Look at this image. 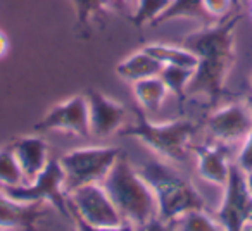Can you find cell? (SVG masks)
<instances>
[{"label": "cell", "instance_id": "4dcf8cb0", "mask_svg": "<svg viewBox=\"0 0 252 231\" xmlns=\"http://www.w3.org/2000/svg\"><path fill=\"white\" fill-rule=\"evenodd\" d=\"M245 105H247V109H249V112H251V116H252V93L249 95L247 98H245Z\"/></svg>", "mask_w": 252, "mask_h": 231}, {"label": "cell", "instance_id": "ffe728a7", "mask_svg": "<svg viewBox=\"0 0 252 231\" xmlns=\"http://www.w3.org/2000/svg\"><path fill=\"white\" fill-rule=\"evenodd\" d=\"M193 73L195 69L190 67H182V66H164L161 71V80L164 81V85L168 87L169 93L176 95L178 100H182L187 95L190 83L193 80Z\"/></svg>", "mask_w": 252, "mask_h": 231}, {"label": "cell", "instance_id": "836d02e7", "mask_svg": "<svg viewBox=\"0 0 252 231\" xmlns=\"http://www.w3.org/2000/svg\"><path fill=\"white\" fill-rule=\"evenodd\" d=\"M251 85H252V76H251Z\"/></svg>", "mask_w": 252, "mask_h": 231}, {"label": "cell", "instance_id": "4fadbf2b", "mask_svg": "<svg viewBox=\"0 0 252 231\" xmlns=\"http://www.w3.org/2000/svg\"><path fill=\"white\" fill-rule=\"evenodd\" d=\"M25 173L26 183L33 181L49 164V144L38 135H26L19 137L9 145Z\"/></svg>", "mask_w": 252, "mask_h": 231}, {"label": "cell", "instance_id": "f1b7e54d", "mask_svg": "<svg viewBox=\"0 0 252 231\" xmlns=\"http://www.w3.org/2000/svg\"><path fill=\"white\" fill-rule=\"evenodd\" d=\"M9 45H11V43H9V36L0 29V59H4V57L7 56Z\"/></svg>", "mask_w": 252, "mask_h": 231}, {"label": "cell", "instance_id": "7402d4cb", "mask_svg": "<svg viewBox=\"0 0 252 231\" xmlns=\"http://www.w3.org/2000/svg\"><path fill=\"white\" fill-rule=\"evenodd\" d=\"M169 4H171V0H138L128 19L135 28L154 25V21L168 9Z\"/></svg>", "mask_w": 252, "mask_h": 231}, {"label": "cell", "instance_id": "30bf717a", "mask_svg": "<svg viewBox=\"0 0 252 231\" xmlns=\"http://www.w3.org/2000/svg\"><path fill=\"white\" fill-rule=\"evenodd\" d=\"M85 97L88 104V124L92 137L104 140L126 126L128 111L121 102L94 88L88 90Z\"/></svg>", "mask_w": 252, "mask_h": 231}, {"label": "cell", "instance_id": "277c9868", "mask_svg": "<svg viewBox=\"0 0 252 231\" xmlns=\"http://www.w3.org/2000/svg\"><path fill=\"white\" fill-rule=\"evenodd\" d=\"M199 124L190 119H173L158 123L151 121L140 107L135 109V123L123 128L126 137H131L149 147L159 159L183 164L192 152V142Z\"/></svg>", "mask_w": 252, "mask_h": 231}, {"label": "cell", "instance_id": "83f0119b", "mask_svg": "<svg viewBox=\"0 0 252 231\" xmlns=\"http://www.w3.org/2000/svg\"><path fill=\"white\" fill-rule=\"evenodd\" d=\"M107 2H109V7L111 9H116V11L123 12L125 16L130 18V14L133 12L138 0H107Z\"/></svg>", "mask_w": 252, "mask_h": 231}, {"label": "cell", "instance_id": "6da1fadb", "mask_svg": "<svg viewBox=\"0 0 252 231\" xmlns=\"http://www.w3.org/2000/svg\"><path fill=\"white\" fill-rule=\"evenodd\" d=\"M242 18V12H231L183 38L182 45L192 50L199 60L187 95H204L209 100H216L224 91V83L237 57L235 29Z\"/></svg>", "mask_w": 252, "mask_h": 231}, {"label": "cell", "instance_id": "9c48e42d", "mask_svg": "<svg viewBox=\"0 0 252 231\" xmlns=\"http://www.w3.org/2000/svg\"><path fill=\"white\" fill-rule=\"evenodd\" d=\"M36 131H64L76 137H90L88 104L85 95H74L56 104L35 124Z\"/></svg>", "mask_w": 252, "mask_h": 231}, {"label": "cell", "instance_id": "1f68e13d", "mask_svg": "<svg viewBox=\"0 0 252 231\" xmlns=\"http://www.w3.org/2000/svg\"><path fill=\"white\" fill-rule=\"evenodd\" d=\"M242 231H252V221H249L247 224H244V228H242Z\"/></svg>", "mask_w": 252, "mask_h": 231}, {"label": "cell", "instance_id": "484cf974", "mask_svg": "<svg viewBox=\"0 0 252 231\" xmlns=\"http://www.w3.org/2000/svg\"><path fill=\"white\" fill-rule=\"evenodd\" d=\"M74 221H76V231H137V228L130 223H123L119 226H92L78 217H74Z\"/></svg>", "mask_w": 252, "mask_h": 231}, {"label": "cell", "instance_id": "4316f807", "mask_svg": "<svg viewBox=\"0 0 252 231\" xmlns=\"http://www.w3.org/2000/svg\"><path fill=\"white\" fill-rule=\"evenodd\" d=\"M137 231H178V230H176V221L175 223H166V221L156 217V219H152L145 226L137 228Z\"/></svg>", "mask_w": 252, "mask_h": 231}, {"label": "cell", "instance_id": "ba28073f", "mask_svg": "<svg viewBox=\"0 0 252 231\" xmlns=\"http://www.w3.org/2000/svg\"><path fill=\"white\" fill-rule=\"evenodd\" d=\"M223 192L221 203L214 210V219L224 231H242L244 224L252 221V195L245 183L244 171H240L235 162H231Z\"/></svg>", "mask_w": 252, "mask_h": 231}, {"label": "cell", "instance_id": "cb8c5ba5", "mask_svg": "<svg viewBox=\"0 0 252 231\" xmlns=\"http://www.w3.org/2000/svg\"><path fill=\"white\" fill-rule=\"evenodd\" d=\"M235 164L238 166V169L244 173L252 171V128L245 138L242 140V147L238 150L237 157H235Z\"/></svg>", "mask_w": 252, "mask_h": 231}, {"label": "cell", "instance_id": "e0dca14e", "mask_svg": "<svg viewBox=\"0 0 252 231\" xmlns=\"http://www.w3.org/2000/svg\"><path fill=\"white\" fill-rule=\"evenodd\" d=\"M145 52L151 54L154 59H158L162 66H182L195 69L197 56L183 45H168V43H147L142 47Z\"/></svg>", "mask_w": 252, "mask_h": 231}, {"label": "cell", "instance_id": "603a6c76", "mask_svg": "<svg viewBox=\"0 0 252 231\" xmlns=\"http://www.w3.org/2000/svg\"><path fill=\"white\" fill-rule=\"evenodd\" d=\"M178 231H224L223 226L206 210H192L176 221Z\"/></svg>", "mask_w": 252, "mask_h": 231}, {"label": "cell", "instance_id": "f546056e", "mask_svg": "<svg viewBox=\"0 0 252 231\" xmlns=\"http://www.w3.org/2000/svg\"><path fill=\"white\" fill-rule=\"evenodd\" d=\"M244 174H245V183H247V188H249V192H251V195H252V171L244 173Z\"/></svg>", "mask_w": 252, "mask_h": 231}, {"label": "cell", "instance_id": "d6986e66", "mask_svg": "<svg viewBox=\"0 0 252 231\" xmlns=\"http://www.w3.org/2000/svg\"><path fill=\"white\" fill-rule=\"evenodd\" d=\"M74 11H76V31L80 36L92 35V23L95 18H100L109 9L107 0H73Z\"/></svg>", "mask_w": 252, "mask_h": 231}, {"label": "cell", "instance_id": "ac0fdd59", "mask_svg": "<svg viewBox=\"0 0 252 231\" xmlns=\"http://www.w3.org/2000/svg\"><path fill=\"white\" fill-rule=\"evenodd\" d=\"M180 18L197 19V21L204 23V25H209V23L216 21L206 11L204 0H171V4L168 5V9L156 19L152 26H161L164 23L171 21V19H180Z\"/></svg>", "mask_w": 252, "mask_h": 231}, {"label": "cell", "instance_id": "8992f818", "mask_svg": "<svg viewBox=\"0 0 252 231\" xmlns=\"http://www.w3.org/2000/svg\"><path fill=\"white\" fill-rule=\"evenodd\" d=\"M2 190L12 200L23 203H50L64 217L73 216L66 192V174H64L59 159H50L45 169L33 181Z\"/></svg>", "mask_w": 252, "mask_h": 231}, {"label": "cell", "instance_id": "9a60e30c", "mask_svg": "<svg viewBox=\"0 0 252 231\" xmlns=\"http://www.w3.org/2000/svg\"><path fill=\"white\" fill-rule=\"evenodd\" d=\"M162 64L158 59L151 56L149 52H145L144 49L137 50V52L130 54L128 57L121 60V62L116 66V74H118L121 80L130 81L131 85L137 83L145 78L159 76L162 71Z\"/></svg>", "mask_w": 252, "mask_h": 231}, {"label": "cell", "instance_id": "2e32d148", "mask_svg": "<svg viewBox=\"0 0 252 231\" xmlns=\"http://www.w3.org/2000/svg\"><path fill=\"white\" fill-rule=\"evenodd\" d=\"M133 93L137 104L145 114H158L168 98L169 90L161 76H152L133 83Z\"/></svg>", "mask_w": 252, "mask_h": 231}, {"label": "cell", "instance_id": "5b68a950", "mask_svg": "<svg viewBox=\"0 0 252 231\" xmlns=\"http://www.w3.org/2000/svg\"><path fill=\"white\" fill-rule=\"evenodd\" d=\"M121 155V148L105 145H87L66 152L59 157L66 174V192L90 183H102Z\"/></svg>", "mask_w": 252, "mask_h": 231}, {"label": "cell", "instance_id": "7c38bea8", "mask_svg": "<svg viewBox=\"0 0 252 231\" xmlns=\"http://www.w3.org/2000/svg\"><path fill=\"white\" fill-rule=\"evenodd\" d=\"M193 154H195V169L199 178H202L209 185L224 188L231 168L226 144L216 142V144L202 145L193 148Z\"/></svg>", "mask_w": 252, "mask_h": 231}, {"label": "cell", "instance_id": "e575fe53", "mask_svg": "<svg viewBox=\"0 0 252 231\" xmlns=\"http://www.w3.org/2000/svg\"><path fill=\"white\" fill-rule=\"evenodd\" d=\"M0 231H4V230H2V228H0Z\"/></svg>", "mask_w": 252, "mask_h": 231}, {"label": "cell", "instance_id": "5bb4252c", "mask_svg": "<svg viewBox=\"0 0 252 231\" xmlns=\"http://www.w3.org/2000/svg\"><path fill=\"white\" fill-rule=\"evenodd\" d=\"M40 216H42V203H23L12 200L0 188V228L4 231L30 228Z\"/></svg>", "mask_w": 252, "mask_h": 231}, {"label": "cell", "instance_id": "52a82bcc", "mask_svg": "<svg viewBox=\"0 0 252 231\" xmlns=\"http://www.w3.org/2000/svg\"><path fill=\"white\" fill-rule=\"evenodd\" d=\"M73 216L92 226H119L126 223L102 183H90L67 192Z\"/></svg>", "mask_w": 252, "mask_h": 231}, {"label": "cell", "instance_id": "44dd1931", "mask_svg": "<svg viewBox=\"0 0 252 231\" xmlns=\"http://www.w3.org/2000/svg\"><path fill=\"white\" fill-rule=\"evenodd\" d=\"M26 183L19 162L16 161L11 147L0 148V188H12Z\"/></svg>", "mask_w": 252, "mask_h": 231}, {"label": "cell", "instance_id": "d4e9b609", "mask_svg": "<svg viewBox=\"0 0 252 231\" xmlns=\"http://www.w3.org/2000/svg\"><path fill=\"white\" fill-rule=\"evenodd\" d=\"M204 7L213 19H223L231 14L233 0H204Z\"/></svg>", "mask_w": 252, "mask_h": 231}, {"label": "cell", "instance_id": "8fae6325", "mask_svg": "<svg viewBox=\"0 0 252 231\" xmlns=\"http://www.w3.org/2000/svg\"><path fill=\"white\" fill-rule=\"evenodd\" d=\"M252 128V116L245 104H226L207 117V131L216 142L235 144L245 138Z\"/></svg>", "mask_w": 252, "mask_h": 231}, {"label": "cell", "instance_id": "3957f363", "mask_svg": "<svg viewBox=\"0 0 252 231\" xmlns=\"http://www.w3.org/2000/svg\"><path fill=\"white\" fill-rule=\"evenodd\" d=\"M102 185L126 223L142 228L158 217L154 192L125 155L116 161Z\"/></svg>", "mask_w": 252, "mask_h": 231}, {"label": "cell", "instance_id": "7a4b0ae2", "mask_svg": "<svg viewBox=\"0 0 252 231\" xmlns=\"http://www.w3.org/2000/svg\"><path fill=\"white\" fill-rule=\"evenodd\" d=\"M137 169L154 192L159 219L175 223L192 210H206V200L199 190L169 162L149 159Z\"/></svg>", "mask_w": 252, "mask_h": 231}, {"label": "cell", "instance_id": "d6a6232c", "mask_svg": "<svg viewBox=\"0 0 252 231\" xmlns=\"http://www.w3.org/2000/svg\"><path fill=\"white\" fill-rule=\"evenodd\" d=\"M251 16H252V0H251Z\"/></svg>", "mask_w": 252, "mask_h": 231}]
</instances>
